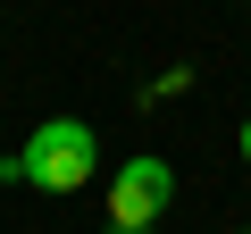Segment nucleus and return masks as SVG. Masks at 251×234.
<instances>
[{
	"instance_id": "f257e3e1",
	"label": "nucleus",
	"mask_w": 251,
	"mask_h": 234,
	"mask_svg": "<svg viewBox=\"0 0 251 234\" xmlns=\"http://www.w3.org/2000/svg\"><path fill=\"white\" fill-rule=\"evenodd\" d=\"M100 167V134L84 126V117H42V126L0 159V184H34V192H84Z\"/></svg>"
},
{
	"instance_id": "f03ea898",
	"label": "nucleus",
	"mask_w": 251,
	"mask_h": 234,
	"mask_svg": "<svg viewBox=\"0 0 251 234\" xmlns=\"http://www.w3.org/2000/svg\"><path fill=\"white\" fill-rule=\"evenodd\" d=\"M168 201H176V167H168L159 151H143V159H126V167H117V184H109V226L151 234Z\"/></svg>"
},
{
	"instance_id": "7ed1b4c3",
	"label": "nucleus",
	"mask_w": 251,
	"mask_h": 234,
	"mask_svg": "<svg viewBox=\"0 0 251 234\" xmlns=\"http://www.w3.org/2000/svg\"><path fill=\"white\" fill-rule=\"evenodd\" d=\"M243 159H251V117H243Z\"/></svg>"
},
{
	"instance_id": "20e7f679",
	"label": "nucleus",
	"mask_w": 251,
	"mask_h": 234,
	"mask_svg": "<svg viewBox=\"0 0 251 234\" xmlns=\"http://www.w3.org/2000/svg\"><path fill=\"white\" fill-rule=\"evenodd\" d=\"M109 234H126V226H109Z\"/></svg>"
},
{
	"instance_id": "39448f33",
	"label": "nucleus",
	"mask_w": 251,
	"mask_h": 234,
	"mask_svg": "<svg viewBox=\"0 0 251 234\" xmlns=\"http://www.w3.org/2000/svg\"><path fill=\"white\" fill-rule=\"evenodd\" d=\"M234 234H251V226H234Z\"/></svg>"
}]
</instances>
